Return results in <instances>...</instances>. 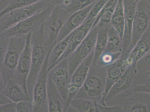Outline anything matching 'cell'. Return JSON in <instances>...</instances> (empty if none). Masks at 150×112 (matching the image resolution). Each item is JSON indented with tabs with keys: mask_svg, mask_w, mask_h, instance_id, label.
<instances>
[{
	"mask_svg": "<svg viewBox=\"0 0 150 112\" xmlns=\"http://www.w3.org/2000/svg\"><path fill=\"white\" fill-rule=\"evenodd\" d=\"M10 0H0V3H1V10L3 9L4 6Z\"/></svg>",
	"mask_w": 150,
	"mask_h": 112,
	"instance_id": "cell-39",
	"label": "cell"
},
{
	"mask_svg": "<svg viewBox=\"0 0 150 112\" xmlns=\"http://www.w3.org/2000/svg\"><path fill=\"white\" fill-rule=\"evenodd\" d=\"M115 1V0H108L107 2H106L104 6H103V8H102L100 13H99L98 16H97L96 18L95 19V21H94L92 28H94V27H95L97 25L98 22H99V20H100L102 15H103V13H104L110 6H111L112 5Z\"/></svg>",
	"mask_w": 150,
	"mask_h": 112,
	"instance_id": "cell-36",
	"label": "cell"
},
{
	"mask_svg": "<svg viewBox=\"0 0 150 112\" xmlns=\"http://www.w3.org/2000/svg\"><path fill=\"white\" fill-rule=\"evenodd\" d=\"M17 112H34V106L30 100L22 101L17 102Z\"/></svg>",
	"mask_w": 150,
	"mask_h": 112,
	"instance_id": "cell-32",
	"label": "cell"
},
{
	"mask_svg": "<svg viewBox=\"0 0 150 112\" xmlns=\"http://www.w3.org/2000/svg\"><path fill=\"white\" fill-rule=\"evenodd\" d=\"M150 31V21L149 22V27H148V30H147V31Z\"/></svg>",
	"mask_w": 150,
	"mask_h": 112,
	"instance_id": "cell-44",
	"label": "cell"
},
{
	"mask_svg": "<svg viewBox=\"0 0 150 112\" xmlns=\"http://www.w3.org/2000/svg\"><path fill=\"white\" fill-rule=\"evenodd\" d=\"M47 97L50 112H67L65 101L47 73Z\"/></svg>",
	"mask_w": 150,
	"mask_h": 112,
	"instance_id": "cell-17",
	"label": "cell"
},
{
	"mask_svg": "<svg viewBox=\"0 0 150 112\" xmlns=\"http://www.w3.org/2000/svg\"><path fill=\"white\" fill-rule=\"evenodd\" d=\"M56 0H41L30 6L10 11L0 17V32L20 21L40 13L50 6L57 5Z\"/></svg>",
	"mask_w": 150,
	"mask_h": 112,
	"instance_id": "cell-4",
	"label": "cell"
},
{
	"mask_svg": "<svg viewBox=\"0 0 150 112\" xmlns=\"http://www.w3.org/2000/svg\"><path fill=\"white\" fill-rule=\"evenodd\" d=\"M147 1H148V2H150V0H147Z\"/></svg>",
	"mask_w": 150,
	"mask_h": 112,
	"instance_id": "cell-46",
	"label": "cell"
},
{
	"mask_svg": "<svg viewBox=\"0 0 150 112\" xmlns=\"http://www.w3.org/2000/svg\"><path fill=\"white\" fill-rule=\"evenodd\" d=\"M31 67L27 80L28 96L32 101L34 86L51 47L45 36L44 23L31 33Z\"/></svg>",
	"mask_w": 150,
	"mask_h": 112,
	"instance_id": "cell-1",
	"label": "cell"
},
{
	"mask_svg": "<svg viewBox=\"0 0 150 112\" xmlns=\"http://www.w3.org/2000/svg\"><path fill=\"white\" fill-rule=\"evenodd\" d=\"M118 0H115L111 6L103 13L98 23V27L102 26H110L113 13H114Z\"/></svg>",
	"mask_w": 150,
	"mask_h": 112,
	"instance_id": "cell-30",
	"label": "cell"
},
{
	"mask_svg": "<svg viewBox=\"0 0 150 112\" xmlns=\"http://www.w3.org/2000/svg\"><path fill=\"white\" fill-rule=\"evenodd\" d=\"M148 4V1L147 0H142L138 4L132 24L131 43L129 48V52L148 30L150 21Z\"/></svg>",
	"mask_w": 150,
	"mask_h": 112,
	"instance_id": "cell-10",
	"label": "cell"
},
{
	"mask_svg": "<svg viewBox=\"0 0 150 112\" xmlns=\"http://www.w3.org/2000/svg\"><path fill=\"white\" fill-rule=\"evenodd\" d=\"M146 74L147 76V80H148V82H150V68H149L147 69Z\"/></svg>",
	"mask_w": 150,
	"mask_h": 112,
	"instance_id": "cell-40",
	"label": "cell"
},
{
	"mask_svg": "<svg viewBox=\"0 0 150 112\" xmlns=\"http://www.w3.org/2000/svg\"><path fill=\"white\" fill-rule=\"evenodd\" d=\"M125 15L123 0H118L112 18L110 25L116 30L122 39L125 30Z\"/></svg>",
	"mask_w": 150,
	"mask_h": 112,
	"instance_id": "cell-23",
	"label": "cell"
},
{
	"mask_svg": "<svg viewBox=\"0 0 150 112\" xmlns=\"http://www.w3.org/2000/svg\"><path fill=\"white\" fill-rule=\"evenodd\" d=\"M94 53V50L76 68L71 77L69 95L66 102L67 110L71 101L77 95L86 79L93 61Z\"/></svg>",
	"mask_w": 150,
	"mask_h": 112,
	"instance_id": "cell-11",
	"label": "cell"
},
{
	"mask_svg": "<svg viewBox=\"0 0 150 112\" xmlns=\"http://www.w3.org/2000/svg\"><path fill=\"white\" fill-rule=\"evenodd\" d=\"M144 57V59L145 61H148L150 60V51Z\"/></svg>",
	"mask_w": 150,
	"mask_h": 112,
	"instance_id": "cell-41",
	"label": "cell"
},
{
	"mask_svg": "<svg viewBox=\"0 0 150 112\" xmlns=\"http://www.w3.org/2000/svg\"><path fill=\"white\" fill-rule=\"evenodd\" d=\"M1 94L5 96L13 102L30 100L28 94L14 79H9L2 88L0 89Z\"/></svg>",
	"mask_w": 150,
	"mask_h": 112,
	"instance_id": "cell-21",
	"label": "cell"
},
{
	"mask_svg": "<svg viewBox=\"0 0 150 112\" xmlns=\"http://www.w3.org/2000/svg\"><path fill=\"white\" fill-rule=\"evenodd\" d=\"M97 107L98 112H123L122 106H109L98 103Z\"/></svg>",
	"mask_w": 150,
	"mask_h": 112,
	"instance_id": "cell-34",
	"label": "cell"
},
{
	"mask_svg": "<svg viewBox=\"0 0 150 112\" xmlns=\"http://www.w3.org/2000/svg\"><path fill=\"white\" fill-rule=\"evenodd\" d=\"M108 0H98L94 4L86 20L96 18Z\"/></svg>",
	"mask_w": 150,
	"mask_h": 112,
	"instance_id": "cell-31",
	"label": "cell"
},
{
	"mask_svg": "<svg viewBox=\"0 0 150 112\" xmlns=\"http://www.w3.org/2000/svg\"><path fill=\"white\" fill-rule=\"evenodd\" d=\"M69 35L60 42L56 43L52 48L49 56L47 72L54 66L69 45Z\"/></svg>",
	"mask_w": 150,
	"mask_h": 112,
	"instance_id": "cell-26",
	"label": "cell"
},
{
	"mask_svg": "<svg viewBox=\"0 0 150 112\" xmlns=\"http://www.w3.org/2000/svg\"><path fill=\"white\" fill-rule=\"evenodd\" d=\"M148 13L150 16V2H148Z\"/></svg>",
	"mask_w": 150,
	"mask_h": 112,
	"instance_id": "cell-43",
	"label": "cell"
},
{
	"mask_svg": "<svg viewBox=\"0 0 150 112\" xmlns=\"http://www.w3.org/2000/svg\"><path fill=\"white\" fill-rule=\"evenodd\" d=\"M32 32L29 33L27 35L25 48L19 60L13 77L19 84H21L24 91L28 94L27 80L31 67V38Z\"/></svg>",
	"mask_w": 150,
	"mask_h": 112,
	"instance_id": "cell-13",
	"label": "cell"
},
{
	"mask_svg": "<svg viewBox=\"0 0 150 112\" xmlns=\"http://www.w3.org/2000/svg\"><path fill=\"white\" fill-rule=\"evenodd\" d=\"M148 31L149 34V35H150V31Z\"/></svg>",
	"mask_w": 150,
	"mask_h": 112,
	"instance_id": "cell-45",
	"label": "cell"
},
{
	"mask_svg": "<svg viewBox=\"0 0 150 112\" xmlns=\"http://www.w3.org/2000/svg\"><path fill=\"white\" fill-rule=\"evenodd\" d=\"M125 24L122 38V52L121 58H126L129 54L131 43L132 24L135 15L138 4L136 0H123Z\"/></svg>",
	"mask_w": 150,
	"mask_h": 112,
	"instance_id": "cell-14",
	"label": "cell"
},
{
	"mask_svg": "<svg viewBox=\"0 0 150 112\" xmlns=\"http://www.w3.org/2000/svg\"><path fill=\"white\" fill-rule=\"evenodd\" d=\"M106 80V67L92 63L84 84L74 98H87L106 106L103 97Z\"/></svg>",
	"mask_w": 150,
	"mask_h": 112,
	"instance_id": "cell-2",
	"label": "cell"
},
{
	"mask_svg": "<svg viewBox=\"0 0 150 112\" xmlns=\"http://www.w3.org/2000/svg\"><path fill=\"white\" fill-rule=\"evenodd\" d=\"M47 73L66 104L71 78L66 58L54 65Z\"/></svg>",
	"mask_w": 150,
	"mask_h": 112,
	"instance_id": "cell-12",
	"label": "cell"
},
{
	"mask_svg": "<svg viewBox=\"0 0 150 112\" xmlns=\"http://www.w3.org/2000/svg\"><path fill=\"white\" fill-rule=\"evenodd\" d=\"M67 1H70V0H57V4H58V5H60L61 4H62L63 2Z\"/></svg>",
	"mask_w": 150,
	"mask_h": 112,
	"instance_id": "cell-42",
	"label": "cell"
},
{
	"mask_svg": "<svg viewBox=\"0 0 150 112\" xmlns=\"http://www.w3.org/2000/svg\"><path fill=\"white\" fill-rule=\"evenodd\" d=\"M110 26H102L99 27L96 26L98 28V35L94 49L93 64H96L98 58L105 49L107 43L108 28Z\"/></svg>",
	"mask_w": 150,
	"mask_h": 112,
	"instance_id": "cell-24",
	"label": "cell"
},
{
	"mask_svg": "<svg viewBox=\"0 0 150 112\" xmlns=\"http://www.w3.org/2000/svg\"><path fill=\"white\" fill-rule=\"evenodd\" d=\"M17 102H12L4 105H0L1 112H17L16 110Z\"/></svg>",
	"mask_w": 150,
	"mask_h": 112,
	"instance_id": "cell-37",
	"label": "cell"
},
{
	"mask_svg": "<svg viewBox=\"0 0 150 112\" xmlns=\"http://www.w3.org/2000/svg\"><path fill=\"white\" fill-rule=\"evenodd\" d=\"M123 102V112H150V95L133 96L130 95L125 97Z\"/></svg>",
	"mask_w": 150,
	"mask_h": 112,
	"instance_id": "cell-20",
	"label": "cell"
},
{
	"mask_svg": "<svg viewBox=\"0 0 150 112\" xmlns=\"http://www.w3.org/2000/svg\"><path fill=\"white\" fill-rule=\"evenodd\" d=\"M54 6L50 7L40 13L20 21L13 26L0 32V37L10 38L26 35L40 26L50 16Z\"/></svg>",
	"mask_w": 150,
	"mask_h": 112,
	"instance_id": "cell-8",
	"label": "cell"
},
{
	"mask_svg": "<svg viewBox=\"0 0 150 112\" xmlns=\"http://www.w3.org/2000/svg\"><path fill=\"white\" fill-rule=\"evenodd\" d=\"M122 39L115 28L109 26L107 45L104 51L117 53L122 52Z\"/></svg>",
	"mask_w": 150,
	"mask_h": 112,
	"instance_id": "cell-25",
	"label": "cell"
},
{
	"mask_svg": "<svg viewBox=\"0 0 150 112\" xmlns=\"http://www.w3.org/2000/svg\"><path fill=\"white\" fill-rule=\"evenodd\" d=\"M50 48L34 86L32 103L34 112H49L47 97V82L49 56L52 48Z\"/></svg>",
	"mask_w": 150,
	"mask_h": 112,
	"instance_id": "cell-6",
	"label": "cell"
},
{
	"mask_svg": "<svg viewBox=\"0 0 150 112\" xmlns=\"http://www.w3.org/2000/svg\"><path fill=\"white\" fill-rule=\"evenodd\" d=\"M95 18L85 20L81 25L69 34V41L67 47L54 65L67 58L81 43L92 29Z\"/></svg>",
	"mask_w": 150,
	"mask_h": 112,
	"instance_id": "cell-15",
	"label": "cell"
},
{
	"mask_svg": "<svg viewBox=\"0 0 150 112\" xmlns=\"http://www.w3.org/2000/svg\"><path fill=\"white\" fill-rule=\"evenodd\" d=\"M98 0H70L65 1L60 4L71 15L84 9Z\"/></svg>",
	"mask_w": 150,
	"mask_h": 112,
	"instance_id": "cell-27",
	"label": "cell"
},
{
	"mask_svg": "<svg viewBox=\"0 0 150 112\" xmlns=\"http://www.w3.org/2000/svg\"><path fill=\"white\" fill-rule=\"evenodd\" d=\"M125 58H121L112 65L106 67V87L103 97L105 102L106 96L112 87L123 74L129 67Z\"/></svg>",
	"mask_w": 150,
	"mask_h": 112,
	"instance_id": "cell-18",
	"label": "cell"
},
{
	"mask_svg": "<svg viewBox=\"0 0 150 112\" xmlns=\"http://www.w3.org/2000/svg\"><path fill=\"white\" fill-rule=\"evenodd\" d=\"M150 51V35L147 31L125 58V60L129 66L137 65V62Z\"/></svg>",
	"mask_w": 150,
	"mask_h": 112,
	"instance_id": "cell-19",
	"label": "cell"
},
{
	"mask_svg": "<svg viewBox=\"0 0 150 112\" xmlns=\"http://www.w3.org/2000/svg\"><path fill=\"white\" fill-rule=\"evenodd\" d=\"M27 35L10 38L8 48L0 67V89L13 78L20 57L25 48Z\"/></svg>",
	"mask_w": 150,
	"mask_h": 112,
	"instance_id": "cell-3",
	"label": "cell"
},
{
	"mask_svg": "<svg viewBox=\"0 0 150 112\" xmlns=\"http://www.w3.org/2000/svg\"><path fill=\"white\" fill-rule=\"evenodd\" d=\"M1 96H0V105H4L5 104L11 102H13V101L11 100L7 97L5 96L2 95V94H0Z\"/></svg>",
	"mask_w": 150,
	"mask_h": 112,
	"instance_id": "cell-38",
	"label": "cell"
},
{
	"mask_svg": "<svg viewBox=\"0 0 150 112\" xmlns=\"http://www.w3.org/2000/svg\"><path fill=\"white\" fill-rule=\"evenodd\" d=\"M122 55V52L113 53L104 51L98 58L96 64L101 67L109 66L120 59Z\"/></svg>",
	"mask_w": 150,
	"mask_h": 112,
	"instance_id": "cell-29",
	"label": "cell"
},
{
	"mask_svg": "<svg viewBox=\"0 0 150 112\" xmlns=\"http://www.w3.org/2000/svg\"><path fill=\"white\" fill-rule=\"evenodd\" d=\"M97 102L87 98H74L67 112H98Z\"/></svg>",
	"mask_w": 150,
	"mask_h": 112,
	"instance_id": "cell-22",
	"label": "cell"
},
{
	"mask_svg": "<svg viewBox=\"0 0 150 112\" xmlns=\"http://www.w3.org/2000/svg\"><path fill=\"white\" fill-rule=\"evenodd\" d=\"M95 3L69 16L61 30L57 43L64 39L84 23Z\"/></svg>",
	"mask_w": 150,
	"mask_h": 112,
	"instance_id": "cell-16",
	"label": "cell"
},
{
	"mask_svg": "<svg viewBox=\"0 0 150 112\" xmlns=\"http://www.w3.org/2000/svg\"><path fill=\"white\" fill-rule=\"evenodd\" d=\"M98 31L97 26L92 28L81 43L66 58L71 77L76 68L94 50Z\"/></svg>",
	"mask_w": 150,
	"mask_h": 112,
	"instance_id": "cell-7",
	"label": "cell"
},
{
	"mask_svg": "<svg viewBox=\"0 0 150 112\" xmlns=\"http://www.w3.org/2000/svg\"><path fill=\"white\" fill-rule=\"evenodd\" d=\"M70 16L61 5H57L53 8L50 16L45 21V36L50 47L56 44L61 30Z\"/></svg>",
	"mask_w": 150,
	"mask_h": 112,
	"instance_id": "cell-5",
	"label": "cell"
},
{
	"mask_svg": "<svg viewBox=\"0 0 150 112\" xmlns=\"http://www.w3.org/2000/svg\"><path fill=\"white\" fill-rule=\"evenodd\" d=\"M137 80V65H130L112 87L106 96L105 102L117 97H125L131 95Z\"/></svg>",
	"mask_w": 150,
	"mask_h": 112,
	"instance_id": "cell-9",
	"label": "cell"
},
{
	"mask_svg": "<svg viewBox=\"0 0 150 112\" xmlns=\"http://www.w3.org/2000/svg\"><path fill=\"white\" fill-rule=\"evenodd\" d=\"M10 38L0 37V62H3L8 48Z\"/></svg>",
	"mask_w": 150,
	"mask_h": 112,
	"instance_id": "cell-33",
	"label": "cell"
},
{
	"mask_svg": "<svg viewBox=\"0 0 150 112\" xmlns=\"http://www.w3.org/2000/svg\"><path fill=\"white\" fill-rule=\"evenodd\" d=\"M41 0H10L0 11V17L10 11L34 4Z\"/></svg>",
	"mask_w": 150,
	"mask_h": 112,
	"instance_id": "cell-28",
	"label": "cell"
},
{
	"mask_svg": "<svg viewBox=\"0 0 150 112\" xmlns=\"http://www.w3.org/2000/svg\"><path fill=\"white\" fill-rule=\"evenodd\" d=\"M138 92L146 93L150 95V82L135 86L132 90V94Z\"/></svg>",
	"mask_w": 150,
	"mask_h": 112,
	"instance_id": "cell-35",
	"label": "cell"
}]
</instances>
